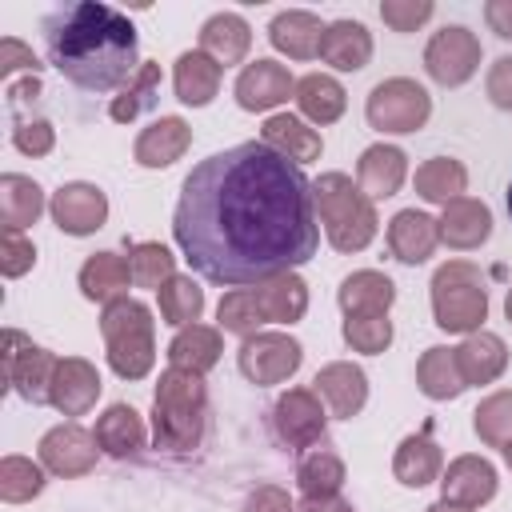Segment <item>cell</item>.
<instances>
[{"label": "cell", "instance_id": "obj_1", "mask_svg": "<svg viewBox=\"0 0 512 512\" xmlns=\"http://www.w3.org/2000/svg\"><path fill=\"white\" fill-rule=\"evenodd\" d=\"M172 236L212 284L272 280L316 256L312 180L264 140L212 152L180 184Z\"/></svg>", "mask_w": 512, "mask_h": 512}, {"label": "cell", "instance_id": "obj_2", "mask_svg": "<svg viewBox=\"0 0 512 512\" xmlns=\"http://www.w3.org/2000/svg\"><path fill=\"white\" fill-rule=\"evenodd\" d=\"M40 32L48 64L84 92L124 88L144 64L132 20L96 0H76L48 12Z\"/></svg>", "mask_w": 512, "mask_h": 512}, {"label": "cell", "instance_id": "obj_3", "mask_svg": "<svg viewBox=\"0 0 512 512\" xmlns=\"http://www.w3.org/2000/svg\"><path fill=\"white\" fill-rule=\"evenodd\" d=\"M208 388L200 372L164 368L152 392V440L164 452H192L204 436Z\"/></svg>", "mask_w": 512, "mask_h": 512}, {"label": "cell", "instance_id": "obj_4", "mask_svg": "<svg viewBox=\"0 0 512 512\" xmlns=\"http://www.w3.org/2000/svg\"><path fill=\"white\" fill-rule=\"evenodd\" d=\"M312 200H316L320 224L328 232V244L336 252H360L372 244L380 220H376V208L364 196V188L352 184V176L324 172L320 180H312Z\"/></svg>", "mask_w": 512, "mask_h": 512}, {"label": "cell", "instance_id": "obj_5", "mask_svg": "<svg viewBox=\"0 0 512 512\" xmlns=\"http://www.w3.org/2000/svg\"><path fill=\"white\" fill-rule=\"evenodd\" d=\"M100 332L108 344V368L120 380H144L156 364V336H152V312L140 300H112L100 312Z\"/></svg>", "mask_w": 512, "mask_h": 512}, {"label": "cell", "instance_id": "obj_6", "mask_svg": "<svg viewBox=\"0 0 512 512\" xmlns=\"http://www.w3.org/2000/svg\"><path fill=\"white\" fill-rule=\"evenodd\" d=\"M432 316L444 332H480L488 316V288L476 264L468 260H448L432 276Z\"/></svg>", "mask_w": 512, "mask_h": 512}, {"label": "cell", "instance_id": "obj_7", "mask_svg": "<svg viewBox=\"0 0 512 512\" xmlns=\"http://www.w3.org/2000/svg\"><path fill=\"white\" fill-rule=\"evenodd\" d=\"M364 116L372 128L380 132H416L428 124L432 116V96L408 80V76H392V80H380L372 92H368V104H364Z\"/></svg>", "mask_w": 512, "mask_h": 512}, {"label": "cell", "instance_id": "obj_8", "mask_svg": "<svg viewBox=\"0 0 512 512\" xmlns=\"http://www.w3.org/2000/svg\"><path fill=\"white\" fill-rule=\"evenodd\" d=\"M300 360H304V348L288 332L244 336V344L236 352V364H240L248 384H284L288 376H296Z\"/></svg>", "mask_w": 512, "mask_h": 512}, {"label": "cell", "instance_id": "obj_9", "mask_svg": "<svg viewBox=\"0 0 512 512\" xmlns=\"http://www.w3.org/2000/svg\"><path fill=\"white\" fill-rule=\"evenodd\" d=\"M52 372H56V356L48 348L32 344L16 328L4 332V380L16 396H24L28 404H48Z\"/></svg>", "mask_w": 512, "mask_h": 512}, {"label": "cell", "instance_id": "obj_10", "mask_svg": "<svg viewBox=\"0 0 512 512\" xmlns=\"http://www.w3.org/2000/svg\"><path fill=\"white\" fill-rule=\"evenodd\" d=\"M480 68V40L476 32H468L464 24H448L440 32H432L428 48H424V72L444 84V88H460L476 76Z\"/></svg>", "mask_w": 512, "mask_h": 512}, {"label": "cell", "instance_id": "obj_11", "mask_svg": "<svg viewBox=\"0 0 512 512\" xmlns=\"http://www.w3.org/2000/svg\"><path fill=\"white\" fill-rule=\"evenodd\" d=\"M324 424L328 412L312 388H288L272 404V432L284 448H312L316 440H324Z\"/></svg>", "mask_w": 512, "mask_h": 512}, {"label": "cell", "instance_id": "obj_12", "mask_svg": "<svg viewBox=\"0 0 512 512\" xmlns=\"http://www.w3.org/2000/svg\"><path fill=\"white\" fill-rule=\"evenodd\" d=\"M96 452H100L96 436L88 428H80V424H56V428H48L40 436V464L52 476H64V480L92 472L96 468Z\"/></svg>", "mask_w": 512, "mask_h": 512}, {"label": "cell", "instance_id": "obj_13", "mask_svg": "<svg viewBox=\"0 0 512 512\" xmlns=\"http://www.w3.org/2000/svg\"><path fill=\"white\" fill-rule=\"evenodd\" d=\"M48 212H52V220H56L60 232H68V236H92L108 220V196L96 184L72 180V184H60L52 192Z\"/></svg>", "mask_w": 512, "mask_h": 512}, {"label": "cell", "instance_id": "obj_14", "mask_svg": "<svg viewBox=\"0 0 512 512\" xmlns=\"http://www.w3.org/2000/svg\"><path fill=\"white\" fill-rule=\"evenodd\" d=\"M100 372L96 364H88L84 356H64L56 360V372H52V384H48V404L64 416H84L96 396H100Z\"/></svg>", "mask_w": 512, "mask_h": 512}, {"label": "cell", "instance_id": "obj_15", "mask_svg": "<svg viewBox=\"0 0 512 512\" xmlns=\"http://www.w3.org/2000/svg\"><path fill=\"white\" fill-rule=\"evenodd\" d=\"M288 96H296V80L276 60H252L236 76V104L244 112H268V108L284 104Z\"/></svg>", "mask_w": 512, "mask_h": 512}, {"label": "cell", "instance_id": "obj_16", "mask_svg": "<svg viewBox=\"0 0 512 512\" xmlns=\"http://www.w3.org/2000/svg\"><path fill=\"white\" fill-rule=\"evenodd\" d=\"M312 384H316V396H320V400L332 408V416H340V420H352V416L368 404V376H364V368L352 364V360H332V364H324Z\"/></svg>", "mask_w": 512, "mask_h": 512}, {"label": "cell", "instance_id": "obj_17", "mask_svg": "<svg viewBox=\"0 0 512 512\" xmlns=\"http://www.w3.org/2000/svg\"><path fill=\"white\" fill-rule=\"evenodd\" d=\"M188 144H192L188 120H184V116H160V120H152V124L136 136L132 160H136L140 168H168V164H176V160L188 152Z\"/></svg>", "mask_w": 512, "mask_h": 512}, {"label": "cell", "instance_id": "obj_18", "mask_svg": "<svg viewBox=\"0 0 512 512\" xmlns=\"http://www.w3.org/2000/svg\"><path fill=\"white\" fill-rule=\"evenodd\" d=\"M440 492L460 508H480L496 496V468L484 456H456L440 476Z\"/></svg>", "mask_w": 512, "mask_h": 512}, {"label": "cell", "instance_id": "obj_19", "mask_svg": "<svg viewBox=\"0 0 512 512\" xmlns=\"http://www.w3.org/2000/svg\"><path fill=\"white\" fill-rule=\"evenodd\" d=\"M404 176H408V156H404V148H396V144H372V148H364L360 160H356V184L364 188L368 200H388V196H396L400 184H404Z\"/></svg>", "mask_w": 512, "mask_h": 512}, {"label": "cell", "instance_id": "obj_20", "mask_svg": "<svg viewBox=\"0 0 512 512\" xmlns=\"http://www.w3.org/2000/svg\"><path fill=\"white\" fill-rule=\"evenodd\" d=\"M440 244V220L416 208H400L388 220V248L400 264H424Z\"/></svg>", "mask_w": 512, "mask_h": 512}, {"label": "cell", "instance_id": "obj_21", "mask_svg": "<svg viewBox=\"0 0 512 512\" xmlns=\"http://www.w3.org/2000/svg\"><path fill=\"white\" fill-rule=\"evenodd\" d=\"M268 40L276 52H284L288 60H312L320 52V40H324V24L316 12H304V8H284L272 16L268 24Z\"/></svg>", "mask_w": 512, "mask_h": 512}, {"label": "cell", "instance_id": "obj_22", "mask_svg": "<svg viewBox=\"0 0 512 512\" xmlns=\"http://www.w3.org/2000/svg\"><path fill=\"white\" fill-rule=\"evenodd\" d=\"M392 300H396V284L376 268H360L344 276L336 288V304L344 308V316H388Z\"/></svg>", "mask_w": 512, "mask_h": 512}, {"label": "cell", "instance_id": "obj_23", "mask_svg": "<svg viewBox=\"0 0 512 512\" xmlns=\"http://www.w3.org/2000/svg\"><path fill=\"white\" fill-rule=\"evenodd\" d=\"M488 236H492V212H488L484 200L460 196V200L444 204V212H440V240L448 248L468 252V248H480Z\"/></svg>", "mask_w": 512, "mask_h": 512}, {"label": "cell", "instance_id": "obj_24", "mask_svg": "<svg viewBox=\"0 0 512 512\" xmlns=\"http://www.w3.org/2000/svg\"><path fill=\"white\" fill-rule=\"evenodd\" d=\"M248 48H252V28H248V20L240 12H216V16L204 20V28H200V52L212 56L220 68L240 64L248 56Z\"/></svg>", "mask_w": 512, "mask_h": 512}, {"label": "cell", "instance_id": "obj_25", "mask_svg": "<svg viewBox=\"0 0 512 512\" xmlns=\"http://www.w3.org/2000/svg\"><path fill=\"white\" fill-rule=\"evenodd\" d=\"M260 140H264L272 152L288 156L292 164L320 160V152H324L320 132H316V128H308V124H304L300 116H292V112H276V116H268V120H264V128H260Z\"/></svg>", "mask_w": 512, "mask_h": 512}, {"label": "cell", "instance_id": "obj_26", "mask_svg": "<svg viewBox=\"0 0 512 512\" xmlns=\"http://www.w3.org/2000/svg\"><path fill=\"white\" fill-rule=\"evenodd\" d=\"M320 56L324 64H332L336 72H360L372 60V32L360 20H332L324 28L320 40Z\"/></svg>", "mask_w": 512, "mask_h": 512}, {"label": "cell", "instance_id": "obj_27", "mask_svg": "<svg viewBox=\"0 0 512 512\" xmlns=\"http://www.w3.org/2000/svg\"><path fill=\"white\" fill-rule=\"evenodd\" d=\"M220 76H224V68H220L212 56H204L200 48L180 52V56H176V68H172L176 100H180V104H192V108H204V104L220 92Z\"/></svg>", "mask_w": 512, "mask_h": 512}, {"label": "cell", "instance_id": "obj_28", "mask_svg": "<svg viewBox=\"0 0 512 512\" xmlns=\"http://www.w3.org/2000/svg\"><path fill=\"white\" fill-rule=\"evenodd\" d=\"M456 364H460L464 384H492L508 368V344L496 332L480 328V332L464 336V344L456 348Z\"/></svg>", "mask_w": 512, "mask_h": 512}, {"label": "cell", "instance_id": "obj_29", "mask_svg": "<svg viewBox=\"0 0 512 512\" xmlns=\"http://www.w3.org/2000/svg\"><path fill=\"white\" fill-rule=\"evenodd\" d=\"M96 444H100V452H108V456H116V460H124V456H136L140 448H144V440H148V432H144V420H140V412L132 408V404H112V408H104V416L96 420Z\"/></svg>", "mask_w": 512, "mask_h": 512}, {"label": "cell", "instance_id": "obj_30", "mask_svg": "<svg viewBox=\"0 0 512 512\" xmlns=\"http://www.w3.org/2000/svg\"><path fill=\"white\" fill-rule=\"evenodd\" d=\"M40 212H44V188L32 176L4 172L0 176V224H4V232H20V228L36 224Z\"/></svg>", "mask_w": 512, "mask_h": 512}, {"label": "cell", "instance_id": "obj_31", "mask_svg": "<svg viewBox=\"0 0 512 512\" xmlns=\"http://www.w3.org/2000/svg\"><path fill=\"white\" fill-rule=\"evenodd\" d=\"M224 352V340H220V328H208V324H188L172 336L168 344V368H188V372H208L216 368Z\"/></svg>", "mask_w": 512, "mask_h": 512}, {"label": "cell", "instance_id": "obj_32", "mask_svg": "<svg viewBox=\"0 0 512 512\" xmlns=\"http://www.w3.org/2000/svg\"><path fill=\"white\" fill-rule=\"evenodd\" d=\"M440 448L432 436L424 432H412L396 444V456H392V476L404 484V488H424L440 476Z\"/></svg>", "mask_w": 512, "mask_h": 512}, {"label": "cell", "instance_id": "obj_33", "mask_svg": "<svg viewBox=\"0 0 512 512\" xmlns=\"http://www.w3.org/2000/svg\"><path fill=\"white\" fill-rule=\"evenodd\" d=\"M132 284V268L124 256L116 252H92L84 264H80V292L88 300H100V304H112L124 296V288Z\"/></svg>", "mask_w": 512, "mask_h": 512}, {"label": "cell", "instance_id": "obj_34", "mask_svg": "<svg viewBox=\"0 0 512 512\" xmlns=\"http://www.w3.org/2000/svg\"><path fill=\"white\" fill-rule=\"evenodd\" d=\"M252 292H256V300L272 324H296L308 312V284L296 272H280L272 280H260Z\"/></svg>", "mask_w": 512, "mask_h": 512}, {"label": "cell", "instance_id": "obj_35", "mask_svg": "<svg viewBox=\"0 0 512 512\" xmlns=\"http://www.w3.org/2000/svg\"><path fill=\"white\" fill-rule=\"evenodd\" d=\"M416 384L428 400H456L468 388L460 376V364H456V348H444V344L424 348V356L416 364Z\"/></svg>", "mask_w": 512, "mask_h": 512}, {"label": "cell", "instance_id": "obj_36", "mask_svg": "<svg viewBox=\"0 0 512 512\" xmlns=\"http://www.w3.org/2000/svg\"><path fill=\"white\" fill-rule=\"evenodd\" d=\"M348 472H344V460L332 452V448H312L300 456L296 464V488L304 500H324V496H336L344 488Z\"/></svg>", "mask_w": 512, "mask_h": 512}, {"label": "cell", "instance_id": "obj_37", "mask_svg": "<svg viewBox=\"0 0 512 512\" xmlns=\"http://www.w3.org/2000/svg\"><path fill=\"white\" fill-rule=\"evenodd\" d=\"M296 104L312 124H332V120L344 116L348 92L340 88V80H332L324 72H308V76L296 80Z\"/></svg>", "mask_w": 512, "mask_h": 512}, {"label": "cell", "instance_id": "obj_38", "mask_svg": "<svg viewBox=\"0 0 512 512\" xmlns=\"http://www.w3.org/2000/svg\"><path fill=\"white\" fill-rule=\"evenodd\" d=\"M468 188V168L452 156H432L416 168V192L428 204H452Z\"/></svg>", "mask_w": 512, "mask_h": 512}, {"label": "cell", "instance_id": "obj_39", "mask_svg": "<svg viewBox=\"0 0 512 512\" xmlns=\"http://www.w3.org/2000/svg\"><path fill=\"white\" fill-rule=\"evenodd\" d=\"M156 96H160V64L144 60V64L136 68V76L120 88V96H112L108 116H112L116 124H132L144 108H152V104H156Z\"/></svg>", "mask_w": 512, "mask_h": 512}, {"label": "cell", "instance_id": "obj_40", "mask_svg": "<svg viewBox=\"0 0 512 512\" xmlns=\"http://www.w3.org/2000/svg\"><path fill=\"white\" fill-rule=\"evenodd\" d=\"M128 268H132V284L136 288H164L172 276H176V256L156 244V240H144V244H132L128 252Z\"/></svg>", "mask_w": 512, "mask_h": 512}, {"label": "cell", "instance_id": "obj_41", "mask_svg": "<svg viewBox=\"0 0 512 512\" xmlns=\"http://www.w3.org/2000/svg\"><path fill=\"white\" fill-rule=\"evenodd\" d=\"M200 312H204V292L192 284V276H172L160 288V316H164V324L188 328V324L200 320Z\"/></svg>", "mask_w": 512, "mask_h": 512}, {"label": "cell", "instance_id": "obj_42", "mask_svg": "<svg viewBox=\"0 0 512 512\" xmlns=\"http://www.w3.org/2000/svg\"><path fill=\"white\" fill-rule=\"evenodd\" d=\"M472 432L488 448H504L512 440V392H492L472 412Z\"/></svg>", "mask_w": 512, "mask_h": 512}, {"label": "cell", "instance_id": "obj_43", "mask_svg": "<svg viewBox=\"0 0 512 512\" xmlns=\"http://www.w3.org/2000/svg\"><path fill=\"white\" fill-rule=\"evenodd\" d=\"M44 492V468L32 464L28 456H4L0 460V500L4 504H24Z\"/></svg>", "mask_w": 512, "mask_h": 512}, {"label": "cell", "instance_id": "obj_44", "mask_svg": "<svg viewBox=\"0 0 512 512\" xmlns=\"http://www.w3.org/2000/svg\"><path fill=\"white\" fill-rule=\"evenodd\" d=\"M216 316H220V332H236V336H256L260 324H268V316H264V308H260V300H256L252 288L228 292L220 300Z\"/></svg>", "mask_w": 512, "mask_h": 512}, {"label": "cell", "instance_id": "obj_45", "mask_svg": "<svg viewBox=\"0 0 512 512\" xmlns=\"http://www.w3.org/2000/svg\"><path fill=\"white\" fill-rule=\"evenodd\" d=\"M344 344L352 352H364V356H376L392 344V320L388 316H344V328H340Z\"/></svg>", "mask_w": 512, "mask_h": 512}, {"label": "cell", "instance_id": "obj_46", "mask_svg": "<svg viewBox=\"0 0 512 512\" xmlns=\"http://www.w3.org/2000/svg\"><path fill=\"white\" fill-rule=\"evenodd\" d=\"M436 4L432 0H384L380 4V20L392 32H416L424 20H432Z\"/></svg>", "mask_w": 512, "mask_h": 512}, {"label": "cell", "instance_id": "obj_47", "mask_svg": "<svg viewBox=\"0 0 512 512\" xmlns=\"http://www.w3.org/2000/svg\"><path fill=\"white\" fill-rule=\"evenodd\" d=\"M12 144L24 152V156H48L56 148V128L48 120H16L12 128Z\"/></svg>", "mask_w": 512, "mask_h": 512}, {"label": "cell", "instance_id": "obj_48", "mask_svg": "<svg viewBox=\"0 0 512 512\" xmlns=\"http://www.w3.org/2000/svg\"><path fill=\"white\" fill-rule=\"evenodd\" d=\"M32 264H36V244L24 240L20 232H4V240H0V272H4L8 280H16V276H24Z\"/></svg>", "mask_w": 512, "mask_h": 512}, {"label": "cell", "instance_id": "obj_49", "mask_svg": "<svg viewBox=\"0 0 512 512\" xmlns=\"http://www.w3.org/2000/svg\"><path fill=\"white\" fill-rule=\"evenodd\" d=\"M484 92H488V100H492L500 112H512V56L492 60L488 80H484Z\"/></svg>", "mask_w": 512, "mask_h": 512}, {"label": "cell", "instance_id": "obj_50", "mask_svg": "<svg viewBox=\"0 0 512 512\" xmlns=\"http://www.w3.org/2000/svg\"><path fill=\"white\" fill-rule=\"evenodd\" d=\"M244 512H296L292 508V496L276 484H256L244 500Z\"/></svg>", "mask_w": 512, "mask_h": 512}, {"label": "cell", "instance_id": "obj_51", "mask_svg": "<svg viewBox=\"0 0 512 512\" xmlns=\"http://www.w3.org/2000/svg\"><path fill=\"white\" fill-rule=\"evenodd\" d=\"M16 68H28L32 76H36V68H40V60L32 56V48H24L20 40H0V76H12Z\"/></svg>", "mask_w": 512, "mask_h": 512}, {"label": "cell", "instance_id": "obj_52", "mask_svg": "<svg viewBox=\"0 0 512 512\" xmlns=\"http://www.w3.org/2000/svg\"><path fill=\"white\" fill-rule=\"evenodd\" d=\"M484 20L500 40H512V0H488L484 4Z\"/></svg>", "mask_w": 512, "mask_h": 512}, {"label": "cell", "instance_id": "obj_53", "mask_svg": "<svg viewBox=\"0 0 512 512\" xmlns=\"http://www.w3.org/2000/svg\"><path fill=\"white\" fill-rule=\"evenodd\" d=\"M300 512H356V508L348 500H340V496H324V500H304Z\"/></svg>", "mask_w": 512, "mask_h": 512}, {"label": "cell", "instance_id": "obj_54", "mask_svg": "<svg viewBox=\"0 0 512 512\" xmlns=\"http://www.w3.org/2000/svg\"><path fill=\"white\" fill-rule=\"evenodd\" d=\"M424 512H472V508H460V504H452V500H444V496H440V500H436V504H428Z\"/></svg>", "mask_w": 512, "mask_h": 512}, {"label": "cell", "instance_id": "obj_55", "mask_svg": "<svg viewBox=\"0 0 512 512\" xmlns=\"http://www.w3.org/2000/svg\"><path fill=\"white\" fill-rule=\"evenodd\" d=\"M504 316L512 320V288H508V296H504Z\"/></svg>", "mask_w": 512, "mask_h": 512}, {"label": "cell", "instance_id": "obj_56", "mask_svg": "<svg viewBox=\"0 0 512 512\" xmlns=\"http://www.w3.org/2000/svg\"><path fill=\"white\" fill-rule=\"evenodd\" d=\"M504 460H508V468H512V440L504 444Z\"/></svg>", "mask_w": 512, "mask_h": 512}, {"label": "cell", "instance_id": "obj_57", "mask_svg": "<svg viewBox=\"0 0 512 512\" xmlns=\"http://www.w3.org/2000/svg\"><path fill=\"white\" fill-rule=\"evenodd\" d=\"M508 216H512V184H508Z\"/></svg>", "mask_w": 512, "mask_h": 512}]
</instances>
